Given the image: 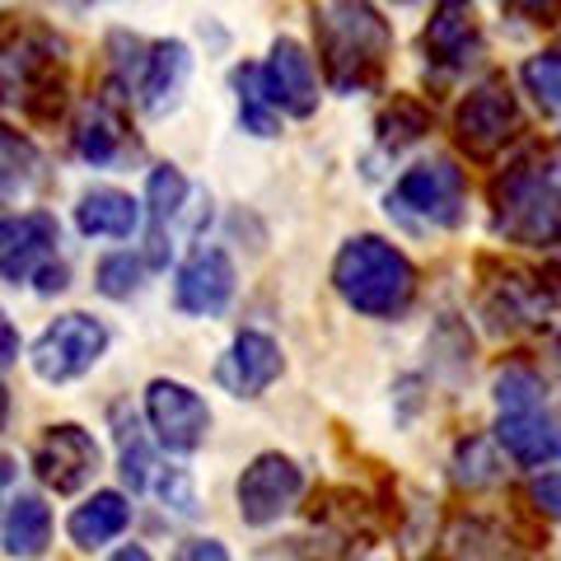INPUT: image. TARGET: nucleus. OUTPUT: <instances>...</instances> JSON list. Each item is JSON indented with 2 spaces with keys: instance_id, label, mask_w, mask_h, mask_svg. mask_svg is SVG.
<instances>
[{
  "instance_id": "f257e3e1",
  "label": "nucleus",
  "mask_w": 561,
  "mask_h": 561,
  "mask_svg": "<svg viewBox=\"0 0 561 561\" xmlns=\"http://www.w3.org/2000/svg\"><path fill=\"white\" fill-rule=\"evenodd\" d=\"M313 43L332 94H365L393 57V24L365 0H323L313 5Z\"/></svg>"
},
{
  "instance_id": "f03ea898",
  "label": "nucleus",
  "mask_w": 561,
  "mask_h": 561,
  "mask_svg": "<svg viewBox=\"0 0 561 561\" xmlns=\"http://www.w3.org/2000/svg\"><path fill=\"white\" fill-rule=\"evenodd\" d=\"M66 103V43L47 24H0V108H20L33 122L61 117Z\"/></svg>"
},
{
  "instance_id": "7ed1b4c3",
  "label": "nucleus",
  "mask_w": 561,
  "mask_h": 561,
  "mask_svg": "<svg viewBox=\"0 0 561 561\" xmlns=\"http://www.w3.org/2000/svg\"><path fill=\"white\" fill-rule=\"evenodd\" d=\"M332 286L365 319H398L416 300V267L383 234H356L332 257Z\"/></svg>"
},
{
  "instance_id": "20e7f679",
  "label": "nucleus",
  "mask_w": 561,
  "mask_h": 561,
  "mask_svg": "<svg viewBox=\"0 0 561 561\" xmlns=\"http://www.w3.org/2000/svg\"><path fill=\"white\" fill-rule=\"evenodd\" d=\"M491 230L524 249L561 243V179L538 150L515 160L491 183Z\"/></svg>"
},
{
  "instance_id": "39448f33",
  "label": "nucleus",
  "mask_w": 561,
  "mask_h": 561,
  "mask_svg": "<svg viewBox=\"0 0 561 561\" xmlns=\"http://www.w3.org/2000/svg\"><path fill=\"white\" fill-rule=\"evenodd\" d=\"M515 131H519V99L511 90V80L501 70H491L454 108V140H459L468 160L491 164L515 140Z\"/></svg>"
},
{
  "instance_id": "423d86ee",
  "label": "nucleus",
  "mask_w": 561,
  "mask_h": 561,
  "mask_svg": "<svg viewBox=\"0 0 561 561\" xmlns=\"http://www.w3.org/2000/svg\"><path fill=\"white\" fill-rule=\"evenodd\" d=\"M389 210L412 216L421 225H435V230H459L463 216H468V179H463V169L454 160H445V154L412 164L393 183Z\"/></svg>"
},
{
  "instance_id": "0eeeda50",
  "label": "nucleus",
  "mask_w": 561,
  "mask_h": 561,
  "mask_svg": "<svg viewBox=\"0 0 561 561\" xmlns=\"http://www.w3.org/2000/svg\"><path fill=\"white\" fill-rule=\"evenodd\" d=\"M103 351H108V328L90 319V313H61L57 323L43 328V337L28 351V360H33V375L38 379L70 383V379L90 375L103 360Z\"/></svg>"
},
{
  "instance_id": "6e6552de",
  "label": "nucleus",
  "mask_w": 561,
  "mask_h": 561,
  "mask_svg": "<svg viewBox=\"0 0 561 561\" xmlns=\"http://www.w3.org/2000/svg\"><path fill=\"white\" fill-rule=\"evenodd\" d=\"M300 491H305L300 463L286 459V454H257V459L243 468L234 496H239L243 524H253V529H267V524H276L295 501H300Z\"/></svg>"
},
{
  "instance_id": "1a4fd4ad",
  "label": "nucleus",
  "mask_w": 561,
  "mask_h": 561,
  "mask_svg": "<svg viewBox=\"0 0 561 561\" xmlns=\"http://www.w3.org/2000/svg\"><path fill=\"white\" fill-rule=\"evenodd\" d=\"M33 472L38 482L51 486L57 496H76L99 472V440L76 421H61V426H47L33 445Z\"/></svg>"
},
{
  "instance_id": "9d476101",
  "label": "nucleus",
  "mask_w": 561,
  "mask_h": 561,
  "mask_svg": "<svg viewBox=\"0 0 561 561\" xmlns=\"http://www.w3.org/2000/svg\"><path fill=\"white\" fill-rule=\"evenodd\" d=\"M146 421L160 435V445L173 454H192L202 449L206 431H210V408L202 393H192L179 379H150L146 389Z\"/></svg>"
},
{
  "instance_id": "9b49d317",
  "label": "nucleus",
  "mask_w": 561,
  "mask_h": 561,
  "mask_svg": "<svg viewBox=\"0 0 561 561\" xmlns=\"http://www.w3.org/2000/svg\"><path fill=\"white\" fill-rule=\"evenodd\" d=\"M262 94L276 113L286 117H313L319 113V76L313 57L295 38H276L267 61H262Z\"/></svg>"
},
{
  "instance_id": "f8f14e48",
  "label": "nucleus",
  "mask_w": 561,
  "mask_h": 561,
  "mask_svg": "<svg viewBox=\"0 0 561 561\" xmlns=\"http://www.w3.org/2000/svg\"><path fill=\"white\" fill-rule=\"evenodd\" d=\"M61 230L47 210H28L20 220H0V280L20 286V280H38L47 262H57Z\"/></svg>"
},
{
  "instance_id": "ddd939ff",
  "label": "nucleus",
  "mask_w": 561,
  "mask_h": 561,
  "mask_svg": "<svg viewBox=\"0 0 561 561\" xmlns=\"http://www.w3.org/2000/svg\"><path fill=\"white\" fill-rule=\"evenodd\" d=\"M234 300V262L225 249H197L173 280V305L192 319H216Z\"/></svg>"
},
{
  "instance_id": "4468645a",
  "label": "nucleus",
  "mask_w": 561,
  "mask_h": 561,
  "mask_svg": "<svg viewBox=\"0 0 561 561\" xmlns=\"http://www.w3.org/2000/svg\"><path fill=\"white\" fill-rule=\"evenodd\" d=\"M280 370H286V360L267 332H239L230 351L216 360V383L234 398H262L280 379Z\"/></svg>"
},
{
  "instance_id": "2eb2a0df",
  "label": "nucleus",
  "mask_w": 561,
  "mask_h": 561,
  "mask_svg": "<svg viewBox=\"0 0 561 561\" xmlns=\"http://www.w3.org/2000/svg\"><path fill=\"white\" fill-rule=\"evenodd\" d=\"M421 51L440 70H463L468 61L482 57V28L468 0H440V10L431 14L426 33H421Z\"/></svg>"
},
{
  "instance_id": "dca6fc26",
  "label": "nucleus",
  "mask_w": 561,
  "mask_h": 561,
  "mask_svg": "<svg viewBox=\"0 0 561 561\" xmlns=\"http://www.w3.org/2000/svg\"><path fill=\"white\" fill-rule=\"evenodd\" d=\"M187 76H192V51H187V43H179V38L150 43L146 70H140V84H136L146 117H169L173 108H179L183 90H187Z\"/></svg>"
},
{
  "instance_id": "f3484780",
  "label": "nucleus",
  "mask_w": 561,
  "mask_h": 561,
  "mask_svg": "<svg viewBox=\"0 0 561 561\" xmlns=\"http://www.w3.org/2000/svg\"><path fill=\"white\" fill-rule=\"evenodd\" d=\"M552 309H557V286H548V276H534V272H505L486 290V319L501 332L542 323Z\"/></svg>"
},
{
  "instance_id": "a211bd4d",
  "label": "nucleus",
  "mask_w": 561,
  "mask_h": 561,
  "mask_svg": "<svg viewBox=\"0 0 561 561\" xmlns=\"http://www.w3.org/2000/svg\"><path fill=\"white\" fill-rule=\"evenodd\" d=\"M496 445L524 468L561 463V416L548 408L534 412H501L496 421Z\"/></svg>"
},
{
  "instance_id": "6ab92c4d",
  "label": "nucleus",
  "mask_w": 561,
  "mask_h": 561,
  "mask_svg": "<svg viewBox=\"0 0 561 561\" xmlns=\"http://www.w3.org/2000/svg\"><path fill=\"white\" fill-rule=\"evenodd\" d=\"M122 146H127V108H122V90L108 84L103 94L84 103L76 122V154L84 164H113Z\"/></svg>"
},
{
  "instance_id": "aec40b11",
  "label": "nucleus",
  "mask_w": 561,
  "mask_h": 561,
  "mask_svg": "<svg viewBox=\"0 0 561 561\" xmlns=\"http://www.w3.org/2000/svg\"><path fill=\"white\" fill-rule=\"evenodd\" d=\"M146 202H150V257L146 267H164L173 243H169V225L183 216L187 206V179L179 164H154L146 179Z\"/></svg>"
},
{
  "instance_id": "412c9836",
  "label": "nucleus",
  "mask_w": 561,
  "mask_h": 561,
  "mask_svg": "<svg viewBox=\"0 0 561 561\" xmlns=\"http://www.w3.org/2000/svg\"><path fill=\"white\" fill-rule=\"evenodd\" d=\"M76 230L84 239H131L140 230V206L122 187H90L76 202Z\"/></svg>"
},
{
  "instance_id": "4be33fe9",
  "label": "nucleus",
  "mask_w": 561,
  "mask_h": 561,
  "mask_svg": "<svg viewBox=\"0 0 561 561\" xmlns=\"http://www.w3.org/2000/svg\"><path fill=\"white\" fill-rule=\"evenodd\" d=\"M127 524H131L127 496H122V491H94L90 501L70 511L66 534H70V542H76V548L94 552V548H103V542H113V538L127 534Z\"/></svg>"
},
{
  "instance_id": "5701e85b",
  "label": "nucleus",
  "mask_w": 561,
  "mask_h": 561,
  "mask_svg": "<svg viewBox=\"0 0 561 561\" xmlns=\"http://www.w3.org/2000/svg\"><path fill=\"white\" fill-rule=\"evenodd\" d=\"M43 183V150L24 131L0 127V206H20Z\"/></svg>"
},
{
  "instance_id": "b1692460",
  "label": "nucleus",
  "mask_w": 561,
  "mask_h": 561,
  "mask_svg": "<svg viewBox=\"0 0 561 561\" xmlns=\"http://www.w3.org/2000/svg\"><path fill=\"white\" fill-rule=\"evenodd\" d=\"M51 542V511L43 496H20L5 515V552L14 561H38Z\"/></svg>"
},
{
  "instance_id": "393cba45",
  "label": "nucleus",
  "mask_w": 561,
  "mask_h": 561,
  "mask_svg": "<svg viewBox=\"0 0 561 561\" xmlns=\"http://www.w3.org/2000/svg\"><path fill=\"white\" fill-rule=\"evenodd\" d=\"M375 131H379V146L389 154H398V150L416 146V140L431 131V108L421 99H412V94H393L389 103H383Z\"/></svg>"
},
{
  "instance_id": "a878e982",
  "label": "nucleus",
  "mask_w": 561,
  "mask_h": 561,
  "mask_svg": "<svg viewBox=\"0 0 561 561\" xmlns=\"http://www.w3.org/2000/svg\"><path fill=\"white\" fill-rule=\"evenodd\" d=\"M234 90H239V127L253 136H280V117L267 103V94H262V66H239Z\"/></svg>"
},
{
  "instance_id": "bb28decb",
  "label": "nucleus",
  "mask_w": 561,
  "mask_h": 561,
  "mask_svg": "<svg viewBox=\"0 0 561 561\" xmlns=\"http://www.w3.org/2000/svg\"><path fill=\"white\" fill-rule=\"evenodd\" d=\"M496 408L501 412H534V408H548V383H542V375L534 370V365H505V370L496 375Z\"/></svg>"
},
{
  "instance_id": "cd10ccee",
  "label": "nucleus",
  "mask_w": 561,
  "mask_h": 561,
  "mask_svg": "<svg viewBox=\"0 0 561 561\" xmlns=\"http://www.w3.org/2000/svg\"><path fill=\"white\" fill-rule=\"evenodd\" d=\"M501 454L482 435H468V440L454 449V482L468 486V491H482V486H496L501 482Z\"/></svg>"
},
{
  "instance_id": "c85d7f7f",
  "label": "nucleus",
  "mask_w": 561,
  "mask_h": 561,
  "mask_svg": "<svg viewBox=\"0 0 561 561\" xmlns=\"http://www.w3.org/2000/svg\"><path fill=\"white\" fill-rule=\"evenodd\" d=\"M519 80H524V90L538 99V108L561 113V43L534 51V57L519 66Z\"/></svg>"
},
{
  "instance_id": "c756f323",
  "label": "nucleus",
  "mask_w": 561,
  "mask_h": 561,
  "mask_svg": "<svg viewBox=\"0 0 561 561\" xmlns=\"http://www.w3.org/2000/svg\"><path fill=\"white\" fill-rule=\"evenodd\" d=\"M94 286H99V295H108V300H131V295L146 286V262L136 253H108L94 272Z\"/></svg>"
},
{
  "instance_id": "7c9ffc66",
  "label": "nucleus",
  "mask_w": 561,
  "mask_h": 561,
  "mask_svg": "<svg viewBox=\"0 0 561 561\" xmlns=\"http://www.w3.org/2000/svg\"><path fill=\"white\" fill-rule=\"evenodd\" d=\"M122 435V478H127V486L131 491H150V482H154V454H150V445L136 435V426H122L117 431Z\"/></svg>"
},
{
  "instance_id": "2f4dec72",
  "label": "nucleus",
  "mask_w": 561,
  "mask_h": 561,
  "mask_svg": "<svg viewBox=\"0 0 561 561\" xmlns=\"http://www.w3.org/2000/svg\"><path fill=\"white\" fill-rule=\"evenodd\" d=\"M160 496H164V505L173 515H197V496H192V482H187V472H179V468H160Z\"/></svg>"
},
{
  "instance_id": "473e14b6",
  "label": "nucleus",
  "mask_w": 561,
  "mask_h": 561,
  "mask_svg": "<svg viewBox=\"0 0 561 561\" xmlns=\"http://www.w3.org/2000/svg\"><path fill=\"white\" fill-rule=\"evenodd\" d=\"M519 20H529V24H538V28H552V24H561V0H505Z\"/></svg>"
},
{
  "instance_id": "72a5a7b5",
  "label": "nucleus",
  "mask_w": 561,
  "mask_h": 561,
  "mask_svg": "<svg viewBox=\"0 0 561 561\" xmlns=\"http://www.w3.org/2000/svg\"><path fill=\"white\" fill-rule=\"evenodd\" d=\"M529 496L548 519H561V472H542V478L529 486Z\"/></svg>"
},
{
  "instance_id": "f704fd0d",
  "label": "nucleus",
  "mask_w": 561,
  "mask_h": 561,
  "mask_svg": "<svg viewBox=\"0 0 561 561\" xmlns=\"http://www.w3.org/2000/svg\"><path fill=\"white\" fill-rule=\"evenodd\" d=\"M173 561H230V552H225L220 538H187Z\"/></svg>"
},
{
  "instance_id": "c9c22d12",
  "label": "nucleus",
  "mask_w": 561,
  "mask_h": 561,
  "mask_svg": "<svg viewBox=\"0 0 561 561\" xmlns=\"http://www.w3.org/2000/svg\"><path fill=\"white\" fill-rule=\"evenodd\" d=\"M20 360V332H14V323L5 319V309H0V370L5 365Z\"/></svg>"
},
{
  "instance_id": "e433bc0d",
  "label": "nucleus",
  "mask_w": 561,
  "mask_h": 561,
  "mask_svg": "<svg viewBox=\"0 0 561 561\" xmlns=\"http://www.w3.org/2000/svg\"><path fill=\"white\" fill-rule=\"evenodd\" d=\"M38 290H43V295L66 290V267H61V262H47V267L38 272Z\"/></svg>"
},
{
  "instance_id": "4c0bfd02",
  "label": "nucleus",
  "mask_w": 561,
  "mask_h": 561,
  "mask_svg": "<svg viewBox=\"0 0 561 561\" xmlns=\"http://www.w3.org/2000/svg\"><path fill=\"white\" fill-rule=\"evenodd\" d=\"M108 561H154V557H150L146 548H136V542H131V548H117Z\"/></svg>"
},
{
  "instance_id": "58836bf2",
  "label": "nucleus",
  "mask_w": 561,
  "mask_h": 561,
  "mask_svg": "<svg viewBox=\"0 0 561 561\" xmlns=\"http://www.w3.org/2000/svg\"><path fill=\"white\" fill-rule=\"evenodd\" d=\"M5 416H10V393H5V383H0V426H5Z\"/></svg>"
},
{
  "instance_id": "ea45409f",
  "label": "nucleus",
  "mask_w": 561,
  "mask_h": 561,
  "mask_svg": "<svg viewBox=\"0 0 561 561\" xmlns=\"http://www.w3.org/2000/svg\"><path fill=\"white\" fill-rule=\"evenodd\" d=\"M398 5H408V0H398Z\"/></svg>"
}]
</instances>
